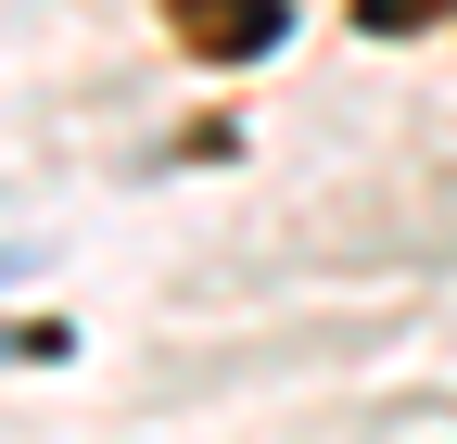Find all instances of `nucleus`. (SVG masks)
I'll return each instance as SVG.
<instances>
[{
  "label": "nucleus",
  "instance_id": "f257e3e1",
  "mask_svg": "<svg viewBox=\"0 0 457 444\" xmlns=\"http://www.w3.org/2000/svg\"><path fill=\"white\" fill-rule=\"evenodd\" d=\"M165 13H179V38L204 51V64H254V51H279V0H165Z\"/></svg>",
  "mask_w": 457,
  "mask_h": 444
},
{
  "label": "nucleus",
  "instance_id": "f03ea898",
  "mask_svg": "<svg viewBox=\"0 0 457 444\" xmlns=\"http://www.w3.org/2000/svg\"><path fill=\"white\" fill-rule=\"evenodd\" d=\"M432 13H457V0H356V26H369V38H420Z\"/></svg>",
  "mask_w": 457,
  "mask_h": 444
}]
</instances>
